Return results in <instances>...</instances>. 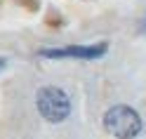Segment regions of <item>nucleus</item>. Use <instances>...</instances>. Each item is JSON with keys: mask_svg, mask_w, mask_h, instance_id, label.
Here are the masks:
<instances>
[{"mask_svg": "<svg viewBox=\"0 0 146 139\" xmlns=\"http://www.w3.org/2000/svg\"><path fill=\"white\" fill-rule=\"evenodd\" d=\"M102 123H104V130L108 134H113L115 139H134L141 132V127H144L141 116L137 113L132 106H127V104L111 106L104 113Z\"/></svg>", "mask_w": 146, "mask_h": 139, "instance_id": "1", "label": "nucleus"}, {"mask_svg": "<svg viewBox=\"0 0 146 139\" xmlns=\"http://www.w3.org/2000/svg\"><path fill=\"white\" fill-rule=\"evenodd\" d=\"M35 108L47 123L59 125L71 116V97L57 85H45L35 92Z\"/></svg>", "mask_w": 146, "mask_h": 139, "instance_id": "2", "label": "nucleus"}, {"mask_svg": "<svg viewBox=\"0 0 146 139\" xmlns=\"http://www.w3.org/2000/svg\"><path fill=\"white\" fill-rule=\"evenodd\" d=\"M108 52V43H94V45H66V47H42L38 57L42 59H85L92 61Z\"/></svg>", "mask_w": 146, "mask_h": 139, "instance_id": "3", "label": "nucleus"}, {"mask_svg": "<svg viewBox=\"0 0 146 139\" xmlns=\"http://www.w3.org/2000/svg\"><path fill=\"white\" fill-rule=\"evenodd\" d=\"M139 33H146V17H144V21H141V26H139Z\"/></svg>", "mask_w": 146, "mask_h": 139, "instance_id": "4", "label": "nucleus"}, {"mask_svg": "<svg viewBox=\"0 0 146 139\" xmlns=\"http://www.w3.org/2000/svg\"><path fill=\"white\" fill-rule=\"evenodd\" d=\"M5 66H7V59H5V57H0V71H3Z\"/></svg>", "mask_w": 146, "mask_h": 139, "instance_id": "5", "label": "nucleus"}]
</instances>
